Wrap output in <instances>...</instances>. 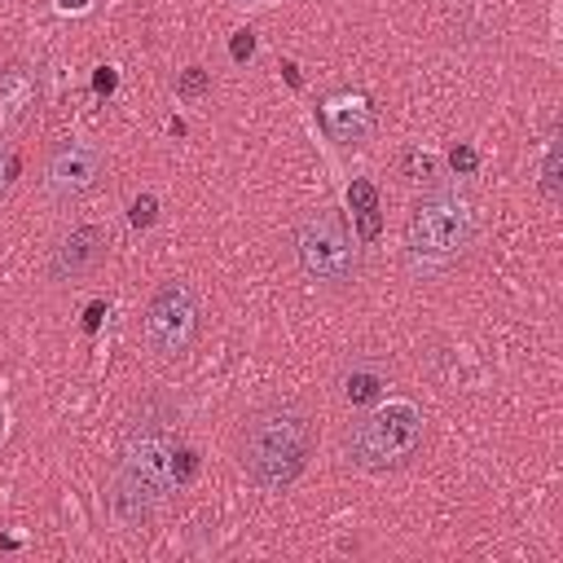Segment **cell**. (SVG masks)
I'll use <instances>...</instances> for the list:
<instances>
[{"instance_id":"6da1fadb","label":"cell","mask_w":563,"mask_h":563,"mask_svg":"<svg viewBox=\"0 0 563 563\" xmlns=\"http://www.w3.org/2000/svg\"><path fill=\"white\" fill-rule=\"evenodd\" d=\"M312 440H317V431H312V418H308L303 405L268 400V405H260L242 418L238 462L260 488L282 493L303 475V466L312 457Z\"/></svg>"},{"instance_id":"7a4b0ae2","label":"cell","mask_w":563,"mask_h":563,"mask_svg":"<svg viewBox=\"0 0 563 563\" xmlns=\"http://www.w3.org/2000/svg\"><path fill=\"white\" fill-rule=\"evenodd\" d=\"M176 453H180V440L172 431V418L167 413L154 418L150 409H141V418L128 427L123 457L110 488V510L119 523L141 528L154 515V501L176 484Z\"/></svg>"},{"instance_id":"3957f363","label":"cell","mask_w":563,"mask_h":563,"mask_svg":"<svg viewBox=\"0 0 563 563\" xmlns=\"http://www.w3.org/2000/svg\"><path fill=\"white\" fill-rule=\"evenodd\" d=\"M479 233V211L462 189H427L405 220V268L422 282L453 273Z\"/></svg>"},{"instance_id":"277c9868","label":"cell","mask_w":563,"mask_h":563,"mask_svg":"<svg viewBox=\"0 0 563 563\" xmlns=\"http://www.w3.org/2000/svg\"><path fill=\"white\" fill-rule=\"evenodd\" d=\"M422 409L413 400H387L365 413L347 435V457L361 471H396L422 449Z\"/></svg>"},{"instance_id":"5b68a950","label":"cell","mask_w":563,"mask_h":563,"mask_svg":"<svg viewBox=\"0 0 563 563\" xmlns=\"http://www.w3.org/2000/svg\"><path fill=\"white\" fill-rule=\"evenodd\" d=\"M295 255L299 268L321 286H352L361 273L356 238L334 207H312L295 220Z\"/></svg>"},{"instance_id":"8992f818","label":"cell","mask_w":563,"mask_h":563,"mask_svg":"<svg viewBox=\"0 0 563 563\" xmlns=\"http://www.w3.org/2000/svg\"><path fill=\"white\" fill-rule=\"evenodd\" d=\"M198 325H202V303H198V295H194L189 282L172 277V282H163V286L150 295L141 330H145V343H150L154 356L180 361V356L194 347Z\"/></svg>"},{"instance_id":"52a82bcc","label":"cell","mask_w":563,"mask_h":563,"mask_svg":"<svg viewBox=\"0 0 563 563\" xmlns=\"http://www.w3.org/2000/svg\"><path fill=\"white\" fill-rule=\"evenodd\" d=\"M106 176V154L92 141H57L44 158V194L53 202H79L88 198Z\"/></svg>"},{"instance_id":"ba28073f","label":"cell","mask_w":563,"mask_h":563,"mask_svg":"<svg viewBox=\"0 0 563 563\" xmlns=\"http://www.w3.org/2000/svg\"><path fill=\"white\" fill-rule=\"evenodd\" d=\"M321 123L330 132V141L339 145H365L378 128V114H374V101L369 92L361 88H334L321 97Z\"/></svg>"},{"instance_id":"9c48e42d","label":"cell","mask_w":563,"mask_h":563,"mask_svg":"<svg viewBox=\"0 0 563 563\" xmlns=\"http://www.w3.org/2000/svg\"><path fill=\"white\" fill-rule=\"evenodd\" d=\"M106 251H110V233H106L101 224H79V229H70V233L53 246V255H48V277H53V282L88 277V273L106 260Z\"/></svg>"},{"instance_id":"30bf717a","label":"cell","mask_w":563,"mask_h":563,"mask_svg":"<svg viewBox=\"0 0 563 563\" xmlns=\"http://www.w3.org/2000/svg\"><path fill=\"white\" fill-rule=\"evenodd\" d=\"M387 383H391V365H387L383 356H369V352L352 356V361L339 369V396H343L347 405H374V400L387 391Z\"/></svg>"},{"instance_id":"8fae6325","label":"cell","mask_w":563,"mask_h":563,"mask_svg":"<svg viewBox=\"0 0 563 563\" xmlns=\"http://www.w3.org/2000/svg\"><path fill=\"white\" fill-rule=\"evenodd\" d=\"M40 101V79L31 66L22 62H9L0 66V128H13L22 123Z\"/></svg>"},{"instance_id":"7c38bea8","label":"cell","mask_w":563,"mask_h":563,"mask_svg":"<svg viewBox=\"0 0 563 563\" xmlns=\"http://www.w3.org/2000/svg\"><path fill=\"white\" fill-rule=\"evenodd\" d=\"M176 88H180V97H198V92H207V88H211V75H207L202 66H189V70L180 75V84H176Z\"/></svg>"},{"instance_id":"4fadbf2b","label":"cell","mask_w":563,"mask_h":563,"mask_svg":"<svg viewBox=\"0 0 563 563\" xmlns=\"http://www.w3.org/2000/svg\"><path fill=\"white\" fill-rule=\"evenodd\" d=\"M541 189L545 198H559V145L545 150V167H541Z\"/></svg>"},{"instance_id":"5bb4252c","label":"cell","mask_w":563,"mask_h":563,"mask_svg":"<svg viewBox=\"0 0 563 563\" xmlns=\"http://www.w3.org/2000/svg\"><path fill=\"white\" fill-rule=\"evenodd\" d=\"M13 176H18V154H13V145H9V141H0V198L9 194Z\"/></svg>"},{"instance_id":"9a60e30c","label":"cell","mask_w":563,"mask_h":563,"mask_svg":"<svg viewBox=\"0 0 563 563\" xmlns=\"http://www.w3.org/2000/svg\"><path fill=\"white\" fill-rule=\"evenodd\" d=\"M154 207H158V202H154V194H141V198L132 202V224H141V229H145V224H154Z\"/></svg>"},{"instance_id":"2e32d148","label":"cell","mask_w":563,"mask_h":563,"mask_svg":"<svg viewBox=\"0 0 563 563\" xmlns=\"http://www.w3.org/2000/svg\"><path fill=\"white\" fill-rule=\"evenodd\" d=\"M405 167H409V172H413V176H409V180H427V176H431V172H435V167H431V158H427V154H405Z\"/></svg>"},{"instance_id":"e0dca14e","label":"cell","mask_w":563,"mask_h":563,"mask_svg":"<svg viewBox=\"0 0 563 563\" xmlns=\"http://www.w3.org/2000/svg\"><path fill=\"white\" fill-rule=\"evenodd\" d=\"M251 53H255V35L251 31H238L233 35V62H246Z\"/></svg>"},{"instance_id":"ac0fdd59","label":"cell","mask_w":563,"mask_h":563,"mask_svg":"<svg viewBox=\"0 0 563 563\" xmlns=\"http://www.w3.org/2000/svg\"><path fill=\"white\" fill-rule=\"evenodd\" d=\"M110 88H114V70L101 66V70H97V92H110Z\"/></svg>"},{"instance_id":"d6986e66","label":"cell","mask_w":563,"mask_h":563,"mask_svg":"<svg viewBox=\"0 0 563 563\" xmlns=\"http://www.w3.org/2000/svg\"><path fill=\"white\" fill-rule=\"evenodd\" d=\"M453 167L471 172V167H475V154H471V150H453Z\"/></svg>"},{"instance_id":"ffe728a7","label":"cell","mask_w":563,"mask_h":563,"mask_svg":"<svg viewBox=\"0 0 563 563\" xmlns=\"http://www.w3.org/2000/svg\"><path fill=\"white\" fill-rule=\"evenodd\" d=\"M97 321H101V303H92V308H88V317H84V325H88V330H97Z\"/></svg>"},{"instance_id":"44dd1931","label":"cell","mask_w":563,"mask_h":563,"mask_svg":"<svg viewBox=\"0 0 563 563\" xmlns=\"http://www.w3.org/2000/svg\"><path fill=\"white\" fill-rule=\"evenodd\" d=\"M57 4H62V9H84L88 0H57Z\"/></svg>"}]
</instances>
